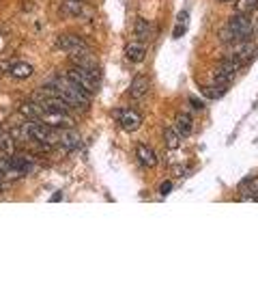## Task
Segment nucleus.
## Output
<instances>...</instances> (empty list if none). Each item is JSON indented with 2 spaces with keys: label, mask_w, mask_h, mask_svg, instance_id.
<instances>
[{
  "label": "nucleus",
  "mask_w": 258,
  "mask_h": 287,
  "mask_svg": "<svg viewBox=\"0 0 258 287\" xmlns=\"http://www.w3.org/2000/svg\"><path fill=\"white\" fill-rule=\"evenodd\" d=\"M9 166H11V160H9V158H0V177H3V175L9 171Z\"/></svg>",
  "instance_id": "412c9836"
},
{
  "label": "nucleus",
  "mask_w": 258,
  "mask_h": 287,
  "mask_svg": "<svg viewBox=\"0 0 258 287\" xmlns=\"http://www.w3.org/2000/svg\"><path fill=\"white\" fill-rule=\"evenodd\" d=\"M170 190H172V181H161V184H159V195L161 197H164V195H168V193H170Z\"/></svg>",
  "instance_id": "aec40b11"
},
{
  "label": "nucleus",
  "mask_w": 258,
  "mask_h": 287,
  "mask_svg": "<svg viewBox=\"0 0 258 287\" xmlns=\"http://www.w3.org/2000/svg\"><path fill=\"white\" fill-rule=\"evenodd\" d=\"M13 67V61H0V74H9Z\"/></svg>",
  "instance_id": "4be33fe9"
},
{
  "label": "nucleus",
  "mask_w": 258,
  "mask_h": 287,
  "mask_svg": "<svg viewBox=\"0 0 258 287\" xmlns=\"http://www.w3.org/2000/svg\"><path fill=\"white\" fill-rule=\"evenodd\" d=\"M187 26H189V13L187 11H181L179 18H176V28H174V37H183L187 33Z\"/></svg>",
  "instance_id": "f3484780"
},
{
  "label": "nucleus",
  "mask_w": 258,
  "mask_h": 287,
  "mask_svg": "<svg viewBox=\"0 0 258 287\" xmlns=\"http://www.w3.org/2000/svg\"><path fill=\"white\" fill-rule=\"evenodd\" d=\"M147 52H149V45L142 41H134L125 45V59L129 63H142L147 59Z\"/></svg>",
  "instance_id": "1a4fd4ad"
},
{
  "label": "nucleus",
  "mask_w": 258,
  "mask_h": 287,
  "mask_svg": "<svg viewBox=\"0 0 258 287\" xmlns=\"http://www.w3.org/2000/svg\"><path fill=\"white\" fill-rule=\"evenodd\" d=\"M161 136H164L166 149H170V151L179 149V145H181V134L176 132V127H166V130L161 132Z\"/></svg>",
  "instance_id": "4468645a"
},
{
  "label": "nucleus",
  "mask_w": 258,
  "mask_h": 287,
  "mask_svg": "<svg viewBox=\"0 0 258 287\" xmlns=\"http://www.w3.org/2000/svg\"><path fill=\"white\" fill-rule=\"evenodd\" d=\"M249 35H252V20H249V15H239V13L232 15L220 33L222 41H226V43L239 41V39H247Z\"/></svg>",
  "instance_id": "f03ea898"
},
{
  "label": "nucleus",
  "mask_w": 258,
  "mask_h": 287,
  "mask_svg": "<svg viewBox=\"0 0 258 287\" xmlns=\"http://www.w3.org/2000/svg\"><path fill=\"white\" fill-rule=\"evenodd\" d=\"M112 117L116 119V123L123 127L125 132H136L142 125V115L134 108H116Z\"/></svg>",
  "instance_id": "20e7f679"
},
{
  "label": "nucleus",
  "mask_w": 258,
  "mask_h": 287,
  "mask_svg": "<svg viewBox=\"0 0 258 287\" xmlns=\"http://www.w3.org/2000/svg\"><path fill=\"white\" fill-rule=\"evenodd\" d=\"M56 134H58V145L62 149H78L80 147V134L74 127H56Z\"/></svg>",
  "instance_id": "0eeeda50"
},
{
  "label": "nucleus",
  "mask_w": 258,
  "mask_h": 287,
  "mask_svg": "<svg viewBox=\"0 0 258 287\" xmlns=\"http://www.w3.org/2000/svg\"><path fill=\"white\" fill-rule=\"evenodd\" d=\"M149 91H151V78H149L147 74L136 76L134 80H132V84H129V98L136 100V102L147 98Z\"/></svg>",
  "instance_id": "423d86ee"
},
{
  "label": "nucleus",
  "mask_w": 258,
  "mask_h": 287,
  "mask_svg": "<svg viewBox=\"0 0 258 287\" xmlns=\"http://www.w3.org/2000/svg\"><path fill=\"white\" fill-rule=\"evenodd\" d=\"M174 127H176V132H179L181 136H189L191 130H194L191 115H187V113H179V115H176V123H174Z\"/></svg>",
  "instance_id": "ddd939ff"
},
{
  "label": "nucleus",
  "mask_w": 258,
  "mask_h": 287,
  "mask_svg": "<svg viewBox=\"0 0 258 287\" xmlns=\"http://www.w3.org/2000/svg\"><path fill=\"white\" fill-rule=\"evenodd\" d=\"M0 151L7 156H13L15 151V140L11 138V134H0Z\"/></svg>",
  "instance_id": "a211bd4d"
},
{
  "label": "nucleus",
  "mask_w": 258,
  "mask_h": 287,
  "mask_svg": "<svg viewBox=\"0 0 258 287\" xmlns=\"http://www.w3.org/2000/svg\"><path fill=\"white\" fill-rule=\"evenodd\" d=\"M67 78L74 84H78L80 89H82L84 93H88V95H93L95 91H97V78H95V74H91V71H86V69H82V67H78V65H74V67H69L67 69Z\"/></svg>",
  "instance_id": "7ed1b4c3"
},
{
  "label": "nucleus",
  "mask_w": 258,
  "mask_h": 287,
  "mask_svg": "<svg viewBox=\"0 0 258 287\" xmlns=\"http://www.w3.org/2000/svg\"><path fill=\"white\" fill-rule=\"evenodd\" d=\"M217 3H232V0H217Z\"/></svg>",
  "instance_id": "393cba45"
},
{
  "label": "nucleus",
  "mask_w": 258,
  "mask_h": 287,
  "mask_svg": "<svg viewBox=\"0 0 258 287\" xmlns=\"http://www.w3.org/2000/svg\"><path fill=\"white\" fill-rule=\"evenodd\" d=\"M32 71H35V67H32L28 61H13L9 76L15 78V80H26V78L32 76Z\"/></svg>",
  "instance_id": "9b49d317"
},
{
  "label": "nucleus",
  "mask_w": 258,
  "mask_h": 287,
  "mask_svg": "<svg viewBox=\"0 0 258 287\" xmlns=\"http://www.w3.org/2000/svg\"><path fill=\"white\" fill-rule=\"evenodd\" d=\"M7 188H9V184H7V179H3V177H0V195H3Z\"/></svg>",
  "instance_id": "b1692460"
},
{
  "label": "nucleus",
  "mask_w": 258,
  "mask_h": 287,
  "mask_svg": "<svg viewBox=\"0 0 258 287\" xmlns=\"http://www.w3.org/2000/svg\"><path fill=\"white\" fill-rule=\"evenodd\" d=\"M134 35L140 39V41H147L149 35H151V24L144 20V18H138L134 24Z\"/></svg>",
  "instance_id": "2eb2a0df"
},
{
  "label": "nucleus",
  "mask_w": 258,
  "mask_h": 287,
  "mask_svg": "<svg viewBox=\"0 0 258 287\" xmlns=\"http://www.w3.org/2000/svg\"><path fill=\"white\" fill-rule=\"evenodd\" d=\"M189 102H191V106H194V108H198V110H203V108H205V104L200 102L198 98H189Z\"/></svg>",
  "instance_id": "5701e85b"
},
{
  "label": "nucleus",
  "mask_w": 258,
  "mask_h": 287,
  "mask_svg": "<svg viewBox=\"0 0 258 287\" xmlns=\"http://www.w3.org/2000/svg\"><path fill=\"white\" fill-rule=\"evenodd\" d=\"M0 134H3V132H0Z\"/></svg>",
  "instance_id": "a878e982"
},
{
  "label": "nucleus",
  "mask_w": 258,
  "mask_h": 287,
  "mask_svg": "<svg viewBox=\"0 0 258 287\" xmlns=\"http://www.w3.org/2000/svg\"><path fill=\"white\" fill-rule=\"evenodd\" d=\"M226 93V89L224 86H211V89H205V95L209 100H217L220 98V95H224Z\"/></svg>",
  "instance_id": "6ab92c4d"
},
{
  "label": "nucleus",
  "mask_w": 258,
  "mask_h": 287,
  "mask_svg": "<svg viewBox=\"0 0 258 287\" xmlns=\"http://www.w3.org/2000/svg\"><path fill=\"white\" fill-rule=\"evenodd\" d=\"M20 115H22L24 119H28V121H41L43 115H45V108H43L39 102H35V100L22 102V104H20Z\"/></svg>",
  "instance_id": "6e6552de"
},
{
  "label": "nucleus",
  "mask_w": 258,
  "mask_h": 287,
  "mask_svg": "<svg viewBox=\"0 0 258 287\" xmlns=\"http://www.w3.org/2000/svg\"><path fill=\"white\" fill-rule=\"evenodd\" d=\"M86 7L82 5V0H64L62 3V13L71 15V18H80V15H86Z\"/></svg>",
  "instance_id": "f8f14e48"
},
{
  "label": "nucleus",
  "mask_w": 258,
  "mask_h": 287,
  "mask_svg": "<svg viewBox=\"0 0 258 287\" xmlns=\"http://www.w3.org/2000/svg\"><path fill=\"white\" fill-rule=\"evenodd\" d=\"M258 7V0H237L235 3V13L239 15H252V11Z\"/></svg>",
  "instance_id": "dca6fc26"
},
{
  "label": "nucleus",
  "mask_w": 258,
  "mask_h": 287,
  "mask_svg": "<svg viewBox=\"0 0 258 287\" xmlns=\"http://www.w3.org/2000/svg\"><path fill=\"white\" fill-rule=\"evenodd\" d=\"M136 156H138V160H140V164L144 166V169H155L157 166L155 151H153L149 145H144V142H140V145L136 147Z\"/></svg>",
  "instance_id": "9d476101"
},
{
  "label": "nucleus",
  "mask_w": 258,
  "mask_h": 287,
  "mask_svg": "<svg viewBox=\"0 0 258 287\" xmlns=\"http://www.w3.org/2000/svg\"><path fill=\"white\" fill-rule=\"evenodd\" d=\"M56 47L62 52H67L69 57H74V54H80V52H86L88 50V45L82 37H78V35H69V33H64L60 37H56Z\"/></svg>",
  "instance_id": "39448f33"
},
{
  "label": "nucleus",
  "mask_w": 258,
  "mask_h": 287,
  "mask_svg": "<svg viewBox=\"0 0 258 287\" xmlns=\"http://www.w3.org/2000/svg\"><path fill=\"white\" fill-rule=\"evenodd\" d=\"M47 84H50L52 89L56 91V95H58L60 100L67 102L74 110H88V108H91V98H88V93H84L78 84L71 82L67 76H64V78H52Z\"/></svg>",
  "instance_id": "f257e3e1"
}]
</instances>
